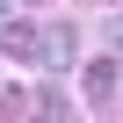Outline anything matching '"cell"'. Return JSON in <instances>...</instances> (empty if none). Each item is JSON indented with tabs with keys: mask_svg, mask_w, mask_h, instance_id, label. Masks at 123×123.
<instances>
[{
	"mask_svg": "<svg viewBox=\"0 0 123 123\" xmlns=\"http://www.w3.org/2000/svg\"><path fill=\"white\" fill-rule=\"evenodd\" d=\"M43 65H80V29L73 22H43Z\"/></svg>",
	"mask_w": 123,
	"mask_h": 123,
	"instance_id": "3",
	"label": "cell"
},
{
	"mask_svg": "<svg viewBox=\"0 0 123 123\" xmlns=\"http://www.w3.org/2000/svg\"><path fill=\"white\" fill-rule=\"evenodd\" d=\"M0 51L7 58H29V65H43V22H0Z\"/></svg>",
	"mask_w": 123,
	"mask_h": 123,
	"instance_id": "2",
	"label": "cell"
},
{
	"mask_svg": "<svg viewBox=\"0 0 123 123\" xmlns=\"http://www.w3.org/2000/svg\"><path fill=\"white\" fill-rule=\"evenodd\" d=\"M15 7H43V0H15Z\"/></svg>",
	"mask_w": 123,
	"mask_h": 123,
	"instance_id": "8",
	"label": "cell"
},
{
	"mask_svg": "<svg viewBox=\"0 0 123 123\" xmlns=\"http://www.w3.org/2000/svg\"><path fill=\"white\" fill-rule=\"evenodd\" d=\"M36 116H73V94H58V87H36Z\"/></svg>",
	"mask_w": 123,
	"mask_h": 123,
	"instance_id": "5",
	"label": "cell"
},
{
	"mask_svg": "<svg viewBox=\"0 0 123 123\" xmlns=\"http://www.w3.org/2000/svg\"><path fill=\"white\" fill-rule=\"evenodd\" d=\"M0 116H36V87H0Z\"/></svg>",
	"mask_w": 123,
	"mask_h": 123,
	"instance_id": "4",
	"label": "cell"
},
{
	"mask_svg": "<svg viewBox=\"0 0 123 123\" xmlns=\"http://www.w3.org/2000/svg\"><path fill=\"white\" fill-rule=\"evenodd\" d=\"M80 87H87V101H94V109H116V94H123V65H116V51H101V58H94Z\"/></svg>",
	"mask_w": 123,
	"mask_h": 123,
	"instance_id": "1",
	"label": "cell"
},
{
	"mask_svg": "<svg viewBox=\"0 0 123 123\" xmlns=\"http://www.w3.org/2000/svg\"><path fill=\"white\" fill-rule=\"evenodd\" d=\"M7 15H15V0H0V22H7Z\"/></svg>",
	"mask_w": 123,
	"mask_h": 123,
	"instance_id": "7",
	"label": "cell"
},
{
	"mask_svg": "<svg viewBox=\"0 0 123 123\" xmlns=\"http://www.w3.org/2000/svg\"><path fill=\"white\" fill-rule=\"evenodd\" d=\"M101 51H116V58H123V15H109V22H101Z\"/></svg>",
	"mask_w": 123,
	"mask_h": 123,
	"instance_id": "6",
	"label": "cell"
}]
</instances>
